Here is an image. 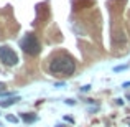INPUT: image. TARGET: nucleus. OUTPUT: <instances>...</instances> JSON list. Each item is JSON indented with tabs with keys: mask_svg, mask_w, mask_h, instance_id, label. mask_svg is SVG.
<instances>
[{
	"mask_svg": "<svg viewBox=\"0 0 130 127\" xmlns=\"http://www.w3.org/2000/svg\"><path fill=\"white\" fill-rule=\"evenodd\" d=\"M7 121H8V122H17L18 119H17V117H13V116H7Z\"/></svg>",
	"mask_w": 130,
	"mask_h": 127,
	"instance_id": "obj_6",
	"label": "nucleus"
},
{
	"mask_svg": "<svg viewBox=\"0 0 130 127\" xmlns=\"http://www.w3.org/2000/svg\"><path fill=\"white\" fill-rule=\"evenodd\" d=\"M76 69L73 58H69L68 54H59V56L53 58L50 63V71L53 74H63V76H71Z\"/></svg>",
	"mask_w": 130,
	"mask_h": 127,
	"instance_id": "obj_1",
	"label": "nucleus"
},
{
	"mask_svg": "<svg viewBox=\"0 0 130 127\" xmlns=\"http://www.w3.org/2000/svg\"><path fill=\"white\" fill-rule=\"evenodd\" d=\"M0 60H2V63L7 64V66H15V64L18 63L17 53L8 45H2V46H0Z\"/></svg>",
	"mask_w": 130,
	"mask_h": 127,
	"instance_id": "obj_3",
	"label": "nucleus"
},
{
	"mask_svg": "<svg viewBox=\"0 0 130 127\" xmlns=\"http://www.w3.org/2000/svg\"><path fill=\"white\" fill-rule=\"evenodd\" d=\"M3 88H5V84H3V83H0V92L3 91Z\"/></svg>",
	"mask_w": 130,
	"mask_h": 127,
	"instance_id": "obj_7",
	"label": "nucleus"
},
{
	"mask_svg": "<svg viewBox=\"0 0 130 127\" xmlns=\"http://www.w3.org/2000/svg\"><path fill=\"white\" fill-rule=\"evenodd\" d=\"M22 119H23L25 122H33V121H36L35 116H28V114H22Z\"/></svg>",
	"mask_w": 130,
	"mask_h": 127,
	"instance_id": "obj_5",
	"label": "nucleus"
},
{
	"mask_svg": "<svg viewBox=\"0 0 130 127\" xmlns=\"http://www.w3.org/2000/svg\"><path fill=\"white\" fill-rule=\"evenodd\" d=\"M22 48H23V51H25V53L31 54V56H36V54L41 51V45H40L36 35H33V33L25 35V38L22 40Z\"/></svg>",
	"mask_w": 130,
	"mask_h": 127,
	"instance_id": "obj_2",
	"label": "nucleus"
},
{
	"mask_svg": "<svg viewBox=\"0 0 130 127\" xmlns=\"http://www.w3.org/2000/svg\"><path fill=\"white\" fill-rule=\"evenodd\" d=\"M58 127H63V125H58Z\"/></svg>",
	"mask_w": 130,
	"mask_h": 127,
	"instance_id": "obj_8",
	"label": "nucleus"
},
{
	"mask_svg": "<svg viewBox=\"0 0 130 127\" xmlns=\"http://www.w3.org/2000/svg\"><path fill=\"white\" fill-rule=\"evenodd\" d=\"M18 101H20L18 96H17V97H8V99H5V101H0V107H10V106L17 104Z\"/></svg>",
	"mask_w": 130,
	"mask_h": 127,
	"instance_id": "obj_4",
	"label": "nucleus"
}]
</instances>
